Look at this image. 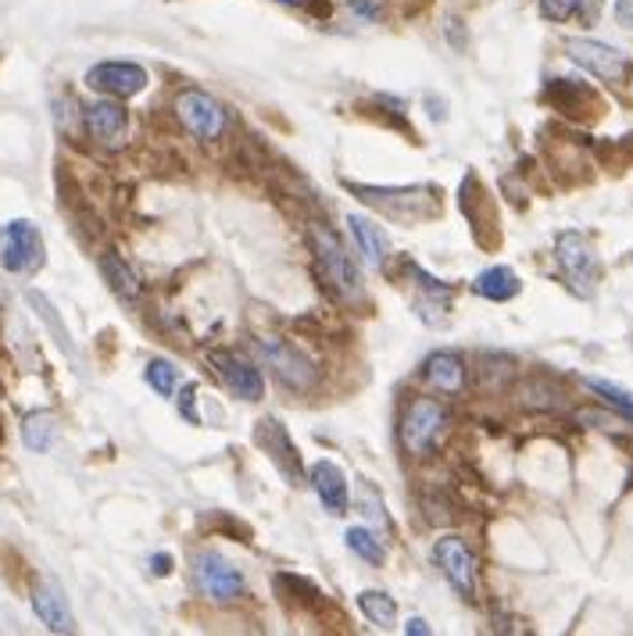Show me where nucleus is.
<instances>
[{
	"instance_id": "nucleus-1",
	"label": "nucleus",
	"mask_w": 633,
	"mask_h": 636,
	"mask_svg": "<svg viewBox=\"0 0 633 636\" xmlns=\"http://www.w3.org/2000/svg\"><path fill=\"white\" fill-rule=\"evenodd\" d=\"M308 247H312L315 276L322 279V287H326L336 301H355L362 293V276L355 258H351L347 247L341 244V236L330 226H322V222H312V226H308Z\"/></svg>"
},
{
	"instance_id": "nucleus-2",
	"label": "nucleus",
	"mask_w": 633,
	"mask_h": 636,
	"mask_svg": "<svg viewBox=\"0 0 633 636\" xmlns=\"http://www.w3.org/2000/svg\"><path fill=\"white\" fill-rule=\"evenodd\" d=\"M555 258H558V269H562L569 290L580 293V298H591L601 279V261H598L594 244L587 240L583 233L566 229L555 236Z\"/></svg>"
},
{
	"instance_id": "nucleus-3",
	"label": "nucleus",
	"mask_w": 633,
	"mask_h": 636,
	"mask_svg": "<svg viewBox=\"0 0 633 636\" xmlns=\"http://www.w3.org/2000/svg\"><path fill=\"white\" fill-rule=\"evenodd\" d=\"M347 190H355V194L365 204H373V208H379L383 215H390L394 222H405V226H411V222H419V218L437 215V197H430L433 190H422V186L383 190V186H355V183H347Z\"/></svg>"
},
{
	"instance_id": "nucleus-4",
	"label": "nucleus",
	"mask_w": 633,
	"mask_h": 636,
	"mask_svg": "<svg viewBox=\"0 0 633 636\" xmlns=\"http://www.w3.org/2000/svg\"><path fill=\"white\" fill-rule=\"evenodd\" d=\"M444 408L430 397H416V401H408L405 416H401V429H397V440H401V448L408 457H422L430 454V448L437 443L440 429H444Z\"/></svg>"
},
{
	"instance_id": "nucleus-5",
	"label": "nucleus",
	"mask_w": 633,
	"mask_h": 636,
	"mask_svg": "<svg viewBox=\"0 0 633 636\" xmlns=\"http://www.w3.org/2000/svg\"><path fill=\"white\" fill-rule=\"evenodd\" d=\"M566 54L580 68L591 72V76H598L601 83L626 86L630 76H633V62L620 47H612V43H601V40H566Z\"/></svg>"
},
{
	"instance_id": "nucleus-6",
	"label": "nucleus",
	"mask_w": 633,
	"mask_h": 636,
	"mask_svg": "<svg viewBox=\"0 0 633 636\" xmlns=\"http://www.w3.org/2000/svg\"><path fill=\"white\" fill-rule=\"evenodd\" d=\"M0 265L14 276H33L43 265V240L33 222H8L0 229Z\"/></svg>"
},
{
	"instance_id": "nucleus-7",
	"label": "nucleus",
	"mask_w": 633,
	"mask_h": 636,
	"mask_svg": "<svg viewBox=\"0 0 633 636\" xmlns=\"http://www.w3.org/2000/svg\"><path fill=\"white\" fill-rule=\"evenodd\" d=\"M175 115L183 129L197 140H218L226 132V108L204 90H183L175 97Z\"/></svg>"
},
{
	"instance_id": "nucleus-8",
	"label": "nucleus",
	"mask_w": 633,
	"mask_h": 636,
	"mask_svg": "<svg viewBox=\"0 0 633 636\" xmlns=\"http://www.w3.org/2000/svg\"><path fill=\"white\" fill-rule=\"evenodd\" d=\"M194 572H197V583L201 590L218 604H233L244 597V575L233 569V561H226L223 554L215 551H201L194 561Z\"/></svg>"
},
{
	"instance_id": "nucleus-9",
	"label": "nucleus",
	"mask_w": 633,
	"mask_h": 636,
	"mask_svg": "<svg viewBox=\"0 0 633 636\" xmlns=\"http://www.w3.org/2000/svg\"><path fill=\"white\" fill-rule=\"evenodd\" d=\"M258 351H261L265 365L272 368L276 379L283 382V387H290V390L315 387V368L298 347L283 344V339H258Z\"/></svg>"
},
{
	"instance_id": "nucleus-10",
	"label": "nucleus",
	"mask_w": 633,
	"mask_h": 636,
	"mask_svg": "<svg viewBox=\"0 0 633 636\" xmlns=\"http://www.w3.org/2000/svg\"><path fill=\"white\" fill-rule=\"evenodd\" d=\"M433 558H437L440 572H444V580L459 590L462 597L473 601L476 597V561L469 554V547L459 537H444V540H437Z\"/></svg>"
},
{
	"instance_id": "nucleus-11",
	"label": "nucleus",
	"mask_w": 633,
	"mask_h": 636,
	"mask_svg": "<svg viewBox=\"0 0 633 636\" xmlns=\"http://www.w3.org/2000/svg\"><path fill=\"white\" fill-rule=\"evenodd\" d=\"M86 86L108 97H132L147 86V72L132 62H100L86 72Z\"/></svg>"
},
{
	"instance_id": "nucleus-12",
	"label": "nucleus",
	"mask_w": 633,
	"mask_h": 636,
	"mask_svg": "<svg viewBox=\"0 0 633 636\" xmlns=\"http://www.w3.org/2000/svg\"><path fill=\"white\" fill-rule=\"evenodd\" d=\"M255 443L261 451H269L272 465L290 479V486H301L304 468H301V457H298V451H293V443H290L283 425H279L276 419H261L258 429H255Z\"/></svg>"
},
{
	"instance_id": "nucleus-13",
	"label": "nucleus",
	"mask_w": 633,
	"mask_h": 636,
	"mask_svg": "<svg viewBox=\"0 0 633 636\" xmlns=\"http://www.w3.org/2000/svg\"><path fill=\"white\" fill-rule=\"evenodd\" d=\"M212 365H215V376L223 379L226 387L240 397V401H261V397H265L261 373H258L251 362H244L240 354L215 351V354H212Z\"/></svg>"
},
{
	"instance_id": "nucleus-14",
	"label": "nucleus",
	"mask_w": 633,
	"mask_h": 636,
	"mask_svg": "<svg viewBox=\"0 0 633 636\" xmlns=\"http://www.w3.org/2000/svg\"><path fill=\"white\" fill-rule=\"evenodd\" d=\"M405 272L416 279V290H419V301H416V312L422 322L430 325H444L448 319V308H451V287L440 283V279H433L430 272H422L419 265H405Z\"/></svg>"
},
{
	"instance_id": "nucleus-15",
	"label": "nucleus",
	"mask_w": 633,
	"mask_h": 636,
	"mask_svg": "<svg viewBox=\"0 0 633 636\" xmlns=\"http://www.w3.org/2000/svg\"><path fill=\"white\" fill-rule=\"evenodd\" d=\"M126 129H129V118L119 100H97V105L86 108V132H90L97 143L119 147L126 140Z\"/></svg>"
},
{
	"instance_id": "nucleus-16",
	"label": "nucleus",
	"mask_w": 633,
	"mask_h": 636,
	"mask_svg": "<svg viewBox=\"0 0 633 636\" xmlns=\"http://www.w3.org/2000/svg\"><path fill=\"white\" fill-rule=\"evenodd\" d=\"M308 479H312L315 494H319V500H322V508L333 511V515H344V511H347L351 491H347L344 472L336 468L333 462H315L312 472H308Z\"/></svg>"
},
{
	"instance_id": "nucleus-17",
	"label": "nucleus",
	"mask_w": 633,
	"mask_h": 636,
	"mask_svg": "<svg viewBox=\"0 0 633 636\" xmlns=\"http://www.w3.org/2000/svg\"><path fill=\"white\" fill-rule=\"evenodd\" d=\"M33 612L51 633H72V629H76V618H72V612H68V601L54 583H40L33 590Z\"/></svg>"
},
{
	"instance_id": "nucleus-18",
	"label": "nucleus",
	"mask_w": 633,
	"mask_h": 636,
	"mask_svg": "<svg viewBox=\"0 0 633 636\" xmlns=\"http://www.w3.org/2000/svg\"><path fill=\"white\" fill-rule=\"evenodd\" d=\"M347 226H351V236H355V247H358L362 261L369 265V269H383V265H387V258H390L387 233H383L376 222H369L365 215H351Z\"/></svg>"
},
{
	"instance_id": "nucleus-19",
	"label": "nucleus",
	"mask_w": 633,
	"mask_h": 636,
	"mask_svg": "<svg viewBox=\"0 0 633 636\" xmlns=\"http://www.w3.org/2000/svg\"><path fill=\"white\" fill-rule=\"evenodd\" d=\"M422 376H426V382H430L433 390H440V394H454V390H462L465 368H462L459 358H454V354L437 351V354H430V358H426Z\"/></svg>"
},
{
	"instance_id": "nucleus-20",
	"label": "nucleus",
	"mask_w": 633,
	"mask_h": 636,
	"mask_svg": "<svg viewBox=\"0 0 633 636\" xmlns=\"http://www.w3.org/2000/svg\"><path fill=\"white\" fill-rule=\"evenodd\" d=\"M540 14L548 22L580 19L583 25H594L601 14V0H540Z\"/></svg>"
},
{
	"instance_id": "nucleus-21",
	"label": "nucleus",
	"mask_w": 633,
	"mask_h": 636,
	"mask_svg": "<svg viewBox=\"0 0 633 636\" xmlns=\"http://www.w3.org/2000/svg\"><path fill=\"white\" fill-rule=\"evenodd\" d=\"M473 290L480 293V298H487V301H512L515 293L523 290V283H519V276H515L512 269L497 265V269H487V272L476 276Z\"/></svg>"
},
{
	"instance_id": "nucleus-22",
	"label": "nucleus",
	"mask_w": 633,
	"mask_h": 636,
	"mask_svg": "<svg viewBox=\"0 0 633 636\" xmlns=\"http://www.w3.org/2000/svg\"><path fill=\"white\" fill-rule=\"evenodd\" d=\"M57 436V419L51 416V411H33V416H25L22 422V440H25V448L29 451H51V443Z\"/></svg>"
},
{
	"instance_id": "nucleus-23",
	"label": "nucleus",
	"mask_w": 633,
	"mask_h": 636,
	"mask_svg": "<svg viewBox=\"0 0 633 636\" xmlns=\"http://www.w3.org/2000/svg\"><path fill=\"white\" fill-rule=\"evenodd\" d=\"M100 269H105L111 290L119 293L122 301H129V304L140 301V279L132 276V269H129V265H126L119 255H105V258H100Z\"/></svg>"
},
{
	"instance_id": "nucleus-24",
	"label": "nucleus",
	"mask_w": 633,
	"mask_h": 636,
	"mask_svg": "<svg viewBox=\"0 0 633 636\" xmlns=\"http://www.w3.org/2000/svg\"><path fill=\"white\" fill-rule=\"evenodd\" d=\"M358 608L365 612V618H369L373 626H379V629H394L397 604H394L390 594H383V590H365V594L358 597Z\"/></svg>"
},
{
	"instance_id": "nucleus-25",
	"label": "nucleus",
	"mask_w": 633,
	"mask_h": 636,
	"mask_svg": "<svg viewBox=\"0 0 633 636\" xmlns=\"http://www.w3.org/2000/svg\"><path fill=\"white\" fill-rule=\"evenodd\" d=\"M347 547L355 551L362 561H369V565H383L387 561V547H383V540H376L369 529L358 526V529H347Z\"/></svg>"
},
{
	"instance_id": "nucleus-26",
	"label": "nucleus",
	"mask_w": 633,
	"mask_h": 636,
	"mask_svg": "<svg viewBox=\"0 0 633 636\" xmlns=\"http://www.w3.org/2000/svg\"><path fill=\"white\" fill-rule=\"evenodd\" d=\"M175 379H180V368H175L172 362L165 358H154L151 365H147V382L161 394V397H172L175 390Z\"/></svg>"
},
{
	"instance_id": "nucleus-27",
	"label": "nucleus",
	"mask_w": 633,
	"mask_h": 636,
	"mask_svg": "<svg viewBox=\"0 0 633 636\" xmlns=\"http://www.w3.org/2000/svg\"><path fill=\"white\" fill-rule=\"evenodd\" d=\"M587 387H591L594 394H601L605 401L615 408V411H623L626 419H633V397L623 390V387H615V382H609V379H583Z\"/></svg>"
},
{
	"instance_id": "nucleus-28",
	"label": "nucleus",
	"mask_w": 633,
	"mask_h": 636,
	"mask_svg": "<svg viewBox=\"0 0 633 636\" xmlns=\"http://www.w3.org/2000/svg\"><path fill=\"white\" fill-rule=\"evenodd\" d=\"M358 505H362V511H369V519H373L383 532H390V522H387V515H383V500H379V494H376V486H362Z\"/></svg>"
},
{
	"instance_id": "nucleus-29",
	"label": "nucleus",
	"mask_w": 633,
	"mask_h": 636,
	"mask_svg": "<svg viewBox=\"0 0 633 636\" xmlns=\"http://www.w3.org/2000/svg\"><path fill=\"white\" fill-rule=\"evenodd\" d=\"M344 4H347V11L355 14L358 22H379L383 11H387L383 0H344Z\"/></svg>"
},
{
	"instance_id": "nucleus-30",
	"label": "nucleus",
	"mask_w": 633,
	"mask_h": 636,
	"mask_svg": "<svg viewBox=\"0 0 633 636\" xmlns=\"http://www.w3.org/2000/svg\"><path fill=\"white\" fill-rule=\"evenodd\" d=\"M180 411H183V419H186V422H194V425H197V387H194V382H190V387H183Z\"/></svg>"
},
{
	"instance_id": "nucleus-31",
	"label": "nucleus",
	"mask_w": 633,
	"mask_h": 636,
	"mask_svg": "<svg viewBox=\"0 0 633 636\" xmlns=\"http://www.w3.org/2000/svg\"><path fill=\"white\" fill-rule=\"evenodd\" d=\"M615 19H620V25L633 29V0H615Z\"/></svg>"
},
{
	"instance_id": "nucleus-32",
	"label": "nucleus",
	"mask_w": 633,
	"mask_h": 636,
	"mask_svg": "<svg viewBox=\"0 0 633 636\" xmlns=\"http://www.w3.org/2000/svg\"><path fill=\"white\" fill-rule=\"evenodd\" d=\"M405 633H408V636H419V633L426 636V633H430V626H426L422 618H411V623L405 626Z\"/></svg>"
},
{
	"instance_id": "nucleus-33",
	"label": "nucleus",
	"mask_w": 633,
	"mask_h": 636,
	"mask_svg": "<svg viewBox=\"0 0 633 636\" xmlns=\"http://www.w3.org/2000/svg\"><path fill=\"white\" fill-rule=\"evenodd\" d=\"M169 569H172V558H169V554H165V558L158 554V558H154V572H158V575H169Z\"/></svg>"
},
{
	"instance_id": "nucleus-34",
	"label": "nucleus",
	"mask_w": 633,
	"mask_h": 636,
	"mask_svg": "<svg viewBox=\"0 0 633 636\" xmlns=\"http://www.w3.org/2000/svg\"><path fill=\"white\" fill-rule=\"evenodd\" d=\"M276 4H290V8H312L315 0H276Z\"/></svg>"
}]
</instances>
